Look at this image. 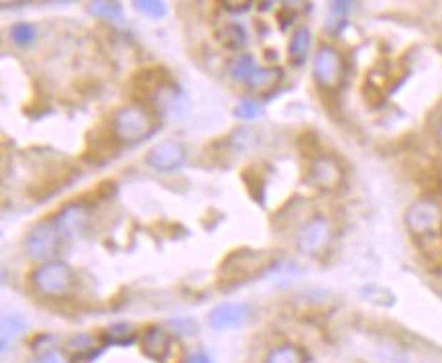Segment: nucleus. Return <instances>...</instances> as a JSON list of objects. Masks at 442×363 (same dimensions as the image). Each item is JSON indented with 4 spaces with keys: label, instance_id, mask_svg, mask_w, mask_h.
<instances>
[{
    "label": "nucleus",
    "instance_id": "5701e85b",
    "mask_svg": "<svg viewBox=\"0 0 442 363\" xmlns=\"http://www.w3.org/2000/svg\"><path fill=\"white\" fill-rule=\"evenodd\" d=\"M243 180H245V184H247V190H249V194L259 202V204H263V178L257 174V169L253 168H247L245 171H243Z\"/></svg>",
    "mask_w": 442,
    "mask_h": 363
},
{
    "label": "nucleus",
    "instance_id": "0eeeda50",
    "mask_svg": "<svg viewBox=\"0 0 442 363\" xmlns=\"http://www.w3.org/2000/svg\"><path fill=\"white\" fill-rule=\"evenodd\" d=\"M332 239L331 223L324 217H314L300 229L298 233V247L300 252L308 253V255H316L322 253Z\"/></svg>",
    "mask_w": 442,
    "mask_h": 363
},
{
    "label": "nucleus",
    "instance_id": "dca6fc26",
    "mask_svg": "<svg viewBox=\"0 0 442 363\" xmlns=\"http://www.w3.org/2000/svg\"><path fill=\"white\" fill-rule=\"evenodd\" d=\"M310 45H312V33L308 27H300L293 31L290 39V61L293 66H302L306 61V56L310 51Z\"/></svg>",
    "mask_w": 442,
    "mask_h": 363
},
{
    "label": "nucleus",
    "instance_id": "20e7f679",
    "mask_svg": "<svg viewBox=\"0 0 442 363\" xmlns=\"http://www.w3.org/2000/svg\"><path fill=\"white\" fill-rule=\"evenodd\" d=\"M441 224V209L434 200L422 198L416 200L410 209L406 210V227L414 237H428Z\"/></svg>",
    "mask_w": 442,
    "mask_h": 363
},
{
    "label": "nucleus",
    "instance_id": "473e14b6",
    "mask_svg": "<svg viewBox=\"0 0 442 363\" xmlns=\"http://www.w3.org/2000/svg\"><path fill=\"white\" fill-rule=\"evenodd\" d=\"M184 363H212V359H210L206 351H194L184 359Z\"/></svg>",
    "mask_w": 442,
    "mask_h": 363
},
{
    "label": "nucleus",
    "instance_id": "1a4fd4ad",
    "mask_svg": "<svg viewBox=\"0 0 442 363\" xmlns=\"http://www.w3.org/2000/svg\"><path fill=\"white\" fill-rule=\"evenodd\" d=\"M251 308L243 302H224L210 310L208 322L216 331H228V329H238L249 321Z\"/></svg>",
    "mask_w": 442,
    "mask_h": 363
},
{
    "label": "nucleus",
    "instance_id": "39448f33",
    "mask_svg": "<svg viewBox=\"0 0 442 363\" xmlns=\"http://www.w3.org/2000/svg\"><path fill=\"white\" fill-rule=\"evenodd\" d=\"M61 235L54 221H41L29 231L25 239V252L31 259H47L57 252Z\"/></svg>",
    "mask_w": 442,
    "mask_h": 363
},
{
    "label": "nucleus",
    "instance_id": "393cba45",
    "mask_svg": "<svg viewBox=\"0 0 442 363\" xmlns=\"http://www.w3.org/2000/svg\"><path fill=\"white\" fill-rule=\"evenodd\" d=\"M351 9V2H334L331 6V14H328V23L326 27L331 29L332 33H338V29L345 25V14Z\"/></svg>",
    "mask_w": 442,
    "mask_h": 363
},
{
    "label": "nucleus",
    "instance_id": "aec40b11",
    "mask_svg": "<svg viewBox=\"0 0 442 363\" xmlns=\"http://www.w3.org/2000/svg\"><path fill=\"white\" fill-rule=\"evenodd\" d=\"M265 363H306V355L296 345H279L267 353Z\"/></svg>",
    "mask_w": 442,
    "mask_h": 363
},
{
    "label": "nucleus",
    "instance_id": "6e6552de",
    "mask_svg": "<svg viewBox=\"0 0 442 363\" xmlns=\"http://www.w3.org/2000/svg\"><path fill=\"white\" fill-rule=\"evenodd\" d=\"M54 223H56L61 239L80 237V235H84L88 223H90V210L82 202H74L57 214Z\"/></svg>",
    "mask_w": 442,
    "mask_h": 363
},
{
    "label": "nucleus",
    "instance_id": "9d476101",
    "mask_svg": "<svg viewBox=\"0 0 442 363\" xmlns=\"http://www.w3.org/2000/svg\"><path fill=\"white\" fill-rule=\"evenodd\" d=\"M119 149V139L112 133V126L106 129H94L90 131L88 141H86V154L84 157L92 164H104L106 159H111L112 155Z\"/></svg>",
    "mask_w": 442,
    "mask_h": 363
},
{
    "label": "nucleus",
    "instance_id": "f257e3e1",
    "mask_svg": "<svg viewBox=\"0 0 442 363\" xmlns=\"http://www.w3.org/2000/svg\"><path fill=\"white\" fill-rule=\"evenodd\" d=\"M112 133L123 143H137L147 139L155 131L151 112L141 104H126L114 112L111 121Z\"/></svg>",
    "mask_w": 442,
    "mask_h": 363
},
{
    "label": "nucleus",
    "instance_id": "412c9836",
    "mask_svg": "<svg viewBox=\"0 0 442 363\" xmlns=\"http://www.w3.org/2000/svg\"><path fill=\"white\" fill-rule=\"evenodd\" d=\"M88 11L98 16V19H109V21H116V23H123V6L119 2H104V0H98V2H90L88 4Z\"/></svg>",
    "mask_w": 442,
    "mask_h": 363
},
{
    "label": "nucleus",
    "instance_id": "9b49d317",
    "mask_svg": "<svg viewBox=\"0 0 442 363\" xmlns=\"http://www.w3.org/2000/svg\"><path fill=\"white\" fill-rule=\"evenodd\" d=\"M171 333L159 324H151L141 335V351L157 363H164L171 353Z\"/></svg>",
    "mask_w": 442,
    "mask_h": 363
},
{
    "label": "nucleus",
    "instance_id": "2eb2a0df",
    "mask_svg": "<svg viewBox=\"0 0 442 363\" xmlns=\"http://www.w3.org/2000/svg\"><path fill=\"white\" fill-rule=\"evenodd\" d=\"M164 80H166V71L159 70V68H145V70H139L133 76V88L143 92V94H149V92H159L164 88Z\"/></svg>",
    "mask_w": 442,
    "mask_h": 363
},
{
    "label": "nucleus",
    "instance_id": "f8f14e48",
    "mask_svg": "<svg viewBox=\"0 0 442 363\" xmlns=\"http://www.w3.org/2000/svg\"><path fill=\"white\" fill-rule=\"evenodd\" d=\"M310 182L322 190H336L343 184V169L331 155H320L310 166Z\"/></svg>",
    "mask_w": 442,
    "mask_h": 363
},
{
    "label": "nucleus",
    "instance_id": "7ed1b4c3",
    "mask_svg": "<svg viewBox=\"0 0 442 363\" xmlns=\"http://www.w3.org/2000/svg\"><path fill=\"white\" fill-rule=\"evenodd\" d=\"M186 157H188V151L180 141L164 139L147 151L145 164L159 174H171L186 164Z\"/></svg>",
    "mask_w": 442,
    "mask_h": 363
},
{
    "label": "nucleus",
    "instance_id": "a211bd4d",
    "mask_svg": "<svg viewBox=\"0 0 442 363\" xmlns=\"http://www.w3.org/2000/svg\"><path fill=\"white\" fill-rule=\"evenodd\" d=\"M102 343L104 345H121V347H126V345H133L137 335L133 333V327L131 324H125V322H116L109 327L102 335Z\"/></svg>",
    "mask_w": 442,
    "mask_h": 363
},
{
    "label": "nucleus",
    "instance_id": "cd10ccee",
    "mask_svg": "<svg viewBox=\"0 0 442 363\" xmlns=\"http://www.w3.org/2000/svg\"><path fill=\"white\" fill-rule=\"evenodd\" d=\"M298 147H300V151H302L306 157H312V161H314L316 157H320V155L316 154L318 139H316V135H312V133H304V135H300V139H298Z\"/></svg>",
    "mask_w": 442,
    "mask_h": 363
},
{
    "label": "nucleus",
    "instance_id": "f704fd0d",
    "mask_svg": "<svg viewBox=\"0 0 442 363\" xmlns=\"http://www.w3.org/2000/svg\"><path fill=\"white\" fill-rule=\"evenodd\" d=\"M436 139L442 143V119H441V123H438V129H436Z\"/></svg>",
    "mask_w": 442,
    "mask_h": 363
},
{
    "label": "nucleus",
    "instance_id": "4be33fe9",
    "mask_svg": "<svg viewBox=\"0 0 442 363\" xmlns=\"http://www.w3.org/2000/svg\"><path fill=\"white\" fill-rule=\"evenodd\" d=\"M35 37H37V29H35V25H31V23L21 21V23H14L13 27H11V39H13L14 45H19V47L31 45V43L35 41Z\"/></svg>",
    "mask_w": 442,
    "mask_h": 363
},
{
    "label": "nucleus",
    "instance_id": "7c9ffc66",
    "mask_svg": "<svg viewBox=\"0 0 442 363\" xmlns=\"http://www.w3.org/2000/svg\"><path fill=\"white\" fill-rule=\"evenodd\" d=\"M102 353V347H98L96 351H94V347L92 349H88V351H82V353H78L74 359H71V363H92L94 359H96L98 355Z\"/></svg>",
    "mask_w": 442,
    "mask_h": 363
},
{
    "label": "nucleus",
    "instance_id": "f03ea898",
    "mask_svg": "<svg viewBox=\"0 0 442 363\" xmlns=\"http://www.w3.org/2000/svg\"><path fill=\"white\" fill-rule=\"evenodd\" d=\"M35 290L47 298H61L74 286V269L64 262H45L31 276Z\"/></svg>",
    "mask_w": 442,
    "mask_h": 363
},
{
    "label": "nucleus",
    "instance_id": "72a5a7b5",
    "mask_svg": "<svg viewBox=\"0 0 442 363\" xmlns=\"http://www.w3.org/2000/svg\"><path fill=\"white\" fill-rule=\"evenodd\" d=\"M39 363H64V359L57 355L56 351H43L41 357H39Z\"/></svg>",
    "mask_w": 442,
    "mask_h": 363
},
{
    "label": "nucleus",
    "instance_id": "6ab92c4d",
    "mask_svg": "<svg viewBox=\"0 0 442 363\" xmlns=\"http://www.w3.org/2000/svg\"><path fill=\"white\" fill-rule=\"evenodd\" d=\"M216 39L226 47V49H241L247 45V31L241 27L238 23L224 25L216 31Z\"/></svg>",
    "mask_w": 442,
    "mask_h": 363
},
{
    "label": "nucleus",
    "instance_id": "c756f323",
    "mask_svg": "<svg viewBox=\"0 0 442 363\" xmlns=\"http://www.w3.org/2000/svg\"><path fill=\"white\" fill-rule=\"evenodd\" d=\"M169 327H174L176 333H180V335H194L198 331V324L192 319H176V321L169 322Z\"/></svg>",
    "mask_w": 442,
    "mask_h": 363
},
{
    "label": "nucleus",
    "instance_id": "bb28decb",
    "mask_svg": "<svg viewBox=\"0 0 442 363\" xmlns=\"http://www.w3.org/2000/svg\"><path fill=\"white\" fill-rule=\"evenodd\" d=\"M281 70H259L255 74V78L251 80L253 88H273V84L279 82Z\"/></svg>",
    "mask_w": 442,
    "mask_h": 363
},
{
    "label": "nucleus",
    "instance_id": "423d86ee",
    "mask_svg": "<svg viewBox=\"0 0 442 363\" xmlns=\"http://www.w3.org/2000/svg\"><path fill=\"white\" fill-rule=\"evenodd\" d=\"M314 80L320 88H336L343 80V59L332 45H320L314 56Z\"/></svg>",
    "mask_w": 442,
    "mask_h": 363
},
{
    "label": "nucleus",
    "instance_id": "b1692460",
    "mask_svg": "<svg viewBox=\"0 0 442 363\" xmlns=\"http://www.w3.org/2000/svg\"><path fill=\"white\" fill-rule=\"evenodd\" d=\"M133 6L137 9L139 13L147 14L151 19H164L167 14L166 2H159V0H135Z\"/></svg>",
    "mask_w": 442,
    "mask_h": 363
},
{
    "label": "nucleus",
    "instance_id": "c85d7f7f",
    "mask_svg": "<svg viewBox=\"0 0 442 363\" xmlns=\"http://www.w3.org/2000/svg\"><path fill=\"white\" fill-rule=\"evenodd\" d=\"M68 347L71 351H78V353H82V351H88L94 347V337L92 335H76L69 339Z\"/></svg>",
    "mask_w": 442,
    "mask_h": 363
},
{
    "label": "nucleus",
    "instance_id": "4468645a",
    "mask_svg": "<svg viewBox=\"0 0 442 363\" xmlns=\"http://www.w3.org/2000/svg\"><path fill=\"white\" fill-rule=\"evenodd\" d=\"M226 70H228V76H231L233 80H236V82L251 84V80L255 78V74L259 71V68H257L255 57L249 56V54H238V56L228 59Z\"/></svg>",
    "mask_w": 442,
    "mask_h": 363
},
{
    "label": "nucleus",
    "instance_id": "2f4dec72",
    "mask_svg": "<svg viewBox=\"0 0 442 363\" xmlns=\"http://www.w3.org/2000/svg\"><path fill=\"white\" fill-rule=\"evenodd\" d=\"M222 6L226 9V11H231V13H245V11H249L251 9V2H233V0H226V2H222Z\"/></svg>",
    "mask_w": 442,
    "mask_h": 363
},
{
    "label": "nucleus",
    "instance_id": "ddd939ff",
    "mask_svg": "<svg viewBox=\"0 0 442 363\" xmlns=\"http://www.w3.org/2000/svg\"><path fill=\"white\" fill-rule=\"evenodd\" d=\"M74 178V174L68 168L56 169V171H49L45 174L41 180H37L35 184H31L27 190V194L35 200H41V198H49L51 194H56L59 188H64V184H68Z\"/></svg>",
    "mask_w": 442,
    "mask_h": 363
},
{
    "label": "nucleus",
    "instance_id": "f3484780",
    "mask_svg": "<svg viewBox=\"0 0 442 363\" xmlns=\"http://www.w3.org/2000/svg\"><path fill=\"white\" fill-rule=\"evenodd\" d=\"M25 331H27V321L16 312H6L2 317V353H6L11 341L23 335Z\"/></svg>",
    "mask_w": 442,
    "mask_h": 363
},
{
    "label": "nucleus",
    "instance_id": "a878e982",
    "mask_svg": "<svg viewBox=\"0 0 442 363\" xmlns=\"http://www.w3.org/2000/svg\"><path fill=\"white\" fill-rule=\"evenodd\" d=\"M261 114V104L253 98H243L236 106V116L243 121H253Z\"/></svg>",
    "mask_w": 442,
    "mask_h": 363
}]
</instances>
